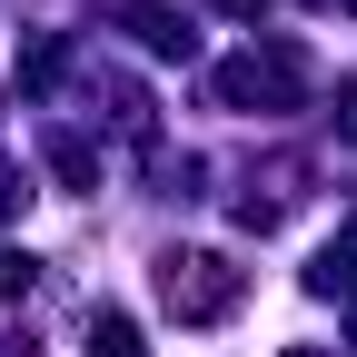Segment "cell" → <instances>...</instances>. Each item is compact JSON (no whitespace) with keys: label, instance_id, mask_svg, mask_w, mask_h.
Here are the masks:
<instances>
[{"label":"cell","instance_id":"1","mask_svg":"<svg viewBox=\"0 0 357 357\" xmlns=\"http://www.w3.org/2000/svg\"><path fill=\"white\" fill-rule=\"evenodd\" d=\"M238 288H248V278H238L218 248H169V258H159V307H169L178 328H218V318L238 307Z\"/></svg>","mask_w":357,"mask_h":357},{"label":"cell","instance_id":"2","mask_svg":"<svg viewBox=\"0 0 357 357\" xmlns=\"http://www.w3.org/2000/svg\"><path fill=\"white\" fill-rule=\"evenodd\" d=\"M298 89H307V60L288 50V40L238 50L229 70H218V100H229V109H298Z\"/></svg>","mask_w":357,"mask_h":357},{"label":"cell","instance_id":"3","mask_svg":"<svg viewBox=\"0 0 357 357\" xmlns=\"http://www.w3.org/2000/svg\"><path fill=\"white\" fill-rule=\"evenodd\" d=\"M119 20L149 40V50H178L189 60V20H178V0H119Z\"/></svg>","mask_w":357,"mask_h":357},{"label":"cell","instance_id":"4","mask_svg":"<svg viewBox=\"0 0 357 357\" xmlns=\"http://www.w3.org/2000/svg\"><path fill=\"white\" fill-rule=\"evenodd\" d=\"M307 288H318V298H357V238H328L318 268H307Z\"/></svg>","mask_w":357,"mask_h":357},{"label":"cell","instance_id":"5","mask_svg":"<svg viewBox=\"0 0 357 357\" xmlns=\"http://www.w3.org/2000/svg\"><path fill=\"white\" fill-rule=\"evenodd\" d=\"M50 169L70 178V189H89V178H100V159H89V139H79V129H50Z\"/></svg>","mask_w":357,"mask_h":357},{"label":"cell","instance_id":"6","mask_svg":"<svg viewBox=\"0 0 357 357\" xmlns=\"http://www.w3.org/2000/svg\"><path fill=\"white\" fill-rule=\"evenodd\" d=\"M89 357H139V328H129L119 307H100V318H89Z\"/></svg>","mask_w":357,"mask_h":357},{"label":"cell","instance_id":"7","mask_svg":"<svg viewBox=\"0 0 357 357\" xmlns=\"http://www.w3.org/2000/svg\"><path fill=\"white\" fill-rule=\"evenodd\" d=\"M20 288H30V258H20V248H0V298H20Z\"/></svg>","mask_w":357,"mask_h":357},{"label":"cell","instance_id":"8","mask_svg":"<svg viewBox=\"0 0 357 357\" xmlns=\"http://www.w3.org/2000/svg\"><path fill=\"white\" fill-rule=\"evenodd\" d=\"M20 199H30V189H20V169H0V218H10Z\"/></svg>","mask_w":357,"mask_h":357},{"label":"cell","instance_id":"9","mask_svg":"<svg viewBox=\"0 0 357 357\" xmlns=\"http://www.w3.org/2000/svg\"><path fill=\"white\" fill-rule=\"evenodd\" d=\"M337 129H347V139H357V89H337Z\"/></svg>","mask_w":357,"mask_h":357},{"label":"cell","instance_id":"10","mask_svg":"<svg viewBox=\"0 0 357 357\" xmlns=\"http://www.w3.org/2000/svg\"><path fill=\"white\" fill-rule=\"evenodd\" d=\"M218 10H238V20H258V0H218Z\"/></svg>","mask_w":357,"mask_h":357},{"label":"cell","instance_id":"11","mask_svg":"<svg viewBox=\"0 0 357 357\" xmlns=\"http://www.w3.org/2000/svg\"><path fill=\"white\" fill-rule=\"evenodd\" d=\"M278 357H318V347H278Z\"/></svg>","mask_w":357,"mask_h":357}]
</instances>
